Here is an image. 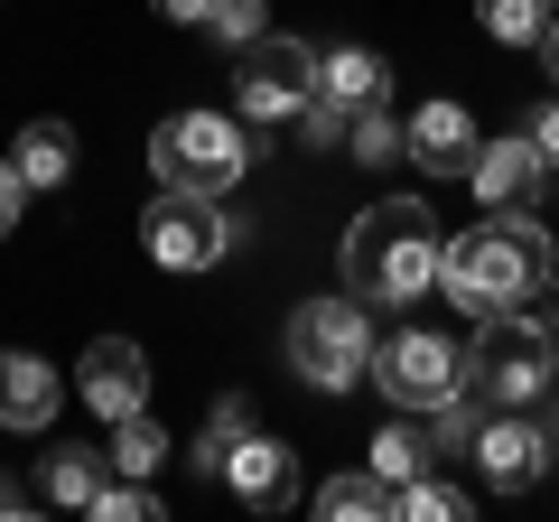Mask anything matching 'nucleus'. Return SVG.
Masks as SVG:
<instances>
[{
  "instance_id": "6",
  "label": "nucleus",
  "mask_w": 559,
  "mask_h": 522,
  "mask_svg": "<svg viewBox=\"0 0 559 522\" xmlns=\"http://www.w3.org/2000/svg\"><path fill=\"white\" fill-rule=\"evenodd\" d=\"M234 103H242V121H299L308 103H318V47L308 38H289V28H261L252 47H234Z\"/></svg>"
},
{
  "instance_id": "22",
  "label": "nucleus",
  "mask_w": 559,
  "mask_h": 522,
  "mask_svg": "<svg viewBox=\"0 0 559 522\" xmlns=\"http://www.w3.org/2000/svg\"><path fill=\"white\" fill-rule=\"evenodd\" d=\"M159 458H168V429L150 420V411H131V420H112V466H121V476H150Z\"/></svg>"
},
{
  "instance_id": "21",
  "label": "nucleus",
  "mask_w": 559,
  "mask_h": 522,
  "mask_svg": "<svg viewBox=\"0 0 559 522\" xmlns=\"http://www.w3.org/2000/svg\"><path fill=\"white\" fill-rule=\"evenodd\" d=\"M476 20H485V38H503V47H540L550 0H476Z\"/></svg>"
},
{
  "instance_id": "4",
  "label": "nucleus",
  "mask_w": 559,
  "mask_h": 522,
  "mask_svg": "<svg viewBox=\"0 0 559 522\" xmlns=\"http://www.w3.org/2000/svg\"><path fill=\"white\" fill-rule=\"evenodd\" d=\"M150 168H159V187L224 197V187L252 168V150H242V121L234 112H168L159 131H150Z\"/></svg>"
},
{
  "instance_id": "26",
  "label": "nucleus",
  "mask_w": 559,
  "mask_h": 522,
  "mask_svg": "<svg viewBox=\"0 0 559 522\" xmlns=\"http://www.w3.org/2000/svg\"><path fill=\"white\" fill-rule=\"evenodd\" d=\"M94 513L103 522H159V495H150L140 476H121V485H103V495H94Z\"/></svg>"
},
{
  "instance_id": "30",
  "label": "nucleus",
  "mask_w": 559,
  "mask_h": 522,
  "mask_svg": "<svg viewBox=\"0 0 559 522\" xmlns=\"http://www.w3.org/2000/svg\"><path fill=\"white\" fill-rule=\"evenodd\" d=\"M540 66H550V84H559V10H550V28H540Z\"/></svg>"
},
{
  "instance_id": "24",
  "label": "nucleus",
  "mask_w": 559,
  "mask_h": 522,
  "mask_svg": "<svg viewBox=\"0 0 559 522\" xmlns=\"http://www.w3.org/2000/svg\"><path fill=\"white\" fill-rule=\"evenodd\" d=\"M401 513H411V522H466V495H457V485L411 476V485H401Z\"/></svg>"
},
{
  "instance_id": "32",
  "label": "nucleus",
  "mask_w": 559,
  "mask_h": 522,
  "mask_svg": "<svg viewBox=\"0 0 559 522\" xmlns=\"http://www.w3.org/2000/svg\"><path fill=\"white\" fill-rule=\"evenodd\" d=\"M550 10H559V0H550Z\"/></svg>"
},
{
  "instance_id": "13",
  "label": "nucleus",
  "mask_w": 559,
  "mask_h": 522,
  "mask_svg": "<svg viewBox=\"0 0 559 522\" xmlns=\"http://www.w3.org/2000/svg\"><path fill=\"white\" fill-rule=\"evenodd\" d=\"M540 150H532V131H513V141H485L476 150V168H466V187L485 197V215H503V205H532L540 197Z\"/></svg>"
},
{
  "instance_id": "5",
  "label": "nucleus",
  "mask_w": 559,
  "mask_h": 522,
  "mask_svg": "<svg viewBox=\"0 0 559 522\" xmlns=\"http://www.w3.org/2000/svg\"><path fill=\"white\" fill-rule=\"evenodd\" d=\"M289 364H299L318 392H355L373 373V308L345 289V299H299L289 318Z\"/></svg>"
},
{
  "instance_id": "17",
  "label": "nucleus",
  "mask_w": 559,
  "mask_h": 522,
  "mask_svg": "<svg viewBox=\"0 0 559 522\" xmlns=\"http://www.w3.org/2000/svg\"><path fill=\"white\" fill-rule=\"evenodd\" d=\"M429 466H439V448H429V420H419V411H401V420L373 439V476L411 485V476H429Z\"/></svg>"
},
{
  "instance_id": "25",
  "label": "nucleus",
  "mask_w": 559,
  "mask_h": 522,
  "mask_svg": "<svg viewBox=\"0 0 559 522\" xmlns=\"http://www.w3.org/2000/svg\"><path fill=\"white\" fill-rule=\"evenodd\" d=\"M205 28H215L224 47H252L261 28H271V10H261V0H215V10H205Z\"/></svg>"
},
{
  "instance_id": "12",
  "label": "nucleus",
  "mask_w": 559,
  "mask_h": 522,
  "mask_svg": "<svg viewBox=\"0 0 559 522\" xmlns=\"http://www.w3.org/2000/svg\"><path fill=\"white\" fill-rule=\"evenodd\" d=\"M215 485H234L252 513H289V495H299V458H289L280 439H261V429H252V439L224 458V476H215Z\"/></svg>"
},
{
  "instance_id": "1",
  "label": "nucleus",
  "mask_w": 559,
  "mask_h": 522,
  "mask_svg": "<svg viewBox=\"0 0 559 522\" xmlns=\"http://www.w3.org/2000/svg\"><path fill=\"white\" fill-rule=\"evenodd\" d=\"M550 271H559V252H550V234L532 224V205H503V215H485L476 234H457L439 252V289L466 308V318H503V308L540 299Z\"/></svg>"
},
{
  "instance_id": "18",
  "label": "nucleus",
  "mask_w": 559,
  "mask_h": 522,
  "mask_svg": "<svg viewBox=\"0 0 559 522\" xmlns=\"http://www.w3.org/2000/svg\"><path fill=\"white\" fill-rule=\"evenodd\" d=\"M10 168H20V187H66V168H75V131H66V121H28Z\"/></svg>"
},
{
  "instance_id": "28",
  "label": "nucleus",
  "mask_w": 559,
  "mask_h": 522,
  "mask_svg": "<svg viewBox=\"0 0 559 522\" xmlns=\"http://www.w3.org/2000/svg\"><path fill=\"white\" fill-rule=\"evenodd\" d=\"M20 197H28V187H20V168L0 159V234H10V224H20Z\"/></svg>"
},
{
  "instance_id": "10",
  "label": "nucleus",
  "mask_w": 559,
  "mask_h": 522,
  "mask_svg": "<svg viewBox=\"0 0 559 522\" xmlns=\"http://www.w3.org/2000/svg\"><path fill=\"white\" fill-rule=\"evenodd\" d=\"M476 150H485V131H476L466 103H419V112L401 121V159H419L429 178H466Z\"/></svg>"
},
{
  "instance_id": "7",
  "label": "nucleus",
  "mask_w": 559,
  "mask_h": 522,
  "mask_svg": "<svg viewBox=\"0 0 559 522\" xmlns=\"http://www.w3.org/2000/svg\"><path fill=\"white\" fill-rule=\"evenodd\" d=\"M373 382L392 392V411H419V420H429L439 402L466 392V355L448 336H429V327H401L392 345H373Z\"/></svg>"
},
{
  "instance_id": "2",
  "label": "nucleus",
  "mask_w": 559,
  "mask_h": 522,
  "mask_svg": "<svg viewBox=\"0 0 559 522\" xmlns=\"http://www.w3.org/2000/svg\"><path fill=\"white\" fill-rule=\"evenodd\" d=\"M439 252H448V234H439L429 205L382 197V205H364L355 234H345V289H355L364 308H401V299H419V289L439 281Z\"/></svg>"
},
{
  "instance_id": "31",
  "label": "nucleus",
  "mask_w": 559,
  "mask_h": 522,
  "mask_svg": "<svg viewBox=\"0 0 559 522\" xmlns=\"http://www.w3.org/2000/svg\"><path fill=\"white\" fill-rule=\"evenodd\" d=\"M0 513H10V485H0Z\"/></svg>"
},
{
  "instance_id": "27",
  "label": "nucleus",
  "mask_w": 559,
  "mask_h": 522,
  "mask_svg": "<svg viewBox=\"0 0 559 522\" xmlns=\"http://www.w3.org/2000/svg\"><path fill=\"white\" fill-rule=\"evenodd\" d=\"M532 150H540V168H559V103L532 112Z\"/></svg>"
},
{
  "instance_id": "15",
  "label": "nucleus",
  "mask_w": 559,
  "mask_h": 522,
  "mask_svg": "<svg viewBox=\"0 0 559 522\" xmlns=\"http://www.w3.org/2000/svg\"><path fill=\"white\" fill-rule=\"evenodd\" d=\"M382 84H392V66H382L373 47H336V57H318V103H336V112L382 103Z\"/></svg>"
},
{
  "instance_id": "8",
  "label": "nucleus",
  "mask_w": 559,
  "mask_h": 522,
  "mask_svg": "<svg viewBox=\"0 0 559 522\" xmlns=\"http://www.w3.org/2000/svg\"><path fill=\"white\" fill-rule=\"evenodd\" d=\"M140 242L159 271H215L234 252V224H224L215 197H187V187H159V205L140 215Z\"/></svg>"
},
{
  "instance_id": "3",
  "label": "nucleus",
  "mask_w": 559,
  "mask_h": 522,
  "mask_svg": "<svg viewBox=\"0 0 559 522\" xmlns=\"http://www.w3.org/2000/svg\"><path fill=\"white\" fill-rule=\"evenodd\" d=\"M559 382V327L532 318V308H503V318H476V345H466V392L485 411H532Z\"/></svg>"
},
{
  "instance_id": "14",
  "label": "nucleus",
  "mask_w": 559,
  "mask_h": 522,
  "mask_svg": "<svg viewBox=\"0 0 559 522\" xmlns=\"http://www.w3.org/2000/svg\"><path fill=\"white\" fill-rule=\"evenodd\" d=\"M57 420V364H38V355H0V429H47Z\"/></svg>"
},
{
  "instance_id": "11",
  "label": "nucleus",
  "mask_w": 559,
  "mask_h": 522,
  "mask_svg": "<svg viewBox=\"0 0 559 522\" xmlns=\"http://www.w3.org/2000/svg\"><path fill=\"white\" fill-rule=\"evenodd\" d=\"M75 392L103 411V420H131L140 402H150V355H140L131 336H94L75 364Z\"/></svg>"
},
{
  "instance_id": "20",
  "label": "nucleus",
  "mask_w": 559,
  "mask_h": 522,
  "mask_svg": "<svg viewBox=\"0 0 559 522\" xmlns=\"http://www.w3.org/2000/svg\"><path fill=\"white\" fill-rule=\"evenodd\" d=\"M242 439H252V402H242V392H224L215 420H205V439H197V476H224V458H234Z\"/></svg>"
},
{
  "instance_id": "29",
  "label": "nucleus",
  "mask_w": 559,
  "mask_h": 522,
  "mask_svg": "<svg viewBox=\"0 0 559 522\" xmlns=\"http://www.w3.org/2000/svg\"><path fill=\"white\" fill-rule=\"evenodd\" d=\"M159 10H168L178 28H205V10H215V0H159Z\"/></svg>"
},
{
  "instance_id": "19",
  "label": "nucleus",
  "mask_w": 559,
  "mask_h": 522,
  "mask_svg": "<svg viewBox=\"0 0 559 522\" xmlns=\"http://www.w3.org/2000/svg\"><path fill=\"white\" fill-rule=\"evenodd\" d=\"M38 485H47V503H84V513H94V495H103V485H112V476H103V458H94V448H47V466H38Z\"/></svg>"
},
{
  "instance_id": "23",
  "label": "nucleus",
  "mask_w": 559,
  "mask_h": 522,
  "mask_svg": "<svg viewBox=\"0 0 559 522\" xmlns=\"http://www.w3.org/2000/svg\"><path fill=\"white\" fill-rule=\"evenodd\" d=\"M345 141H355V159H373V168H382V159H401V121L382 112V103H364V112L345 121Z\"/></svg>"
},
{
  "instance_id": "9",
  "label": "nucleus",
  "mask_w": 559,
  "mask_h": 522,
  "mask_svg": "<svg viewBox=\"0 0 559 522\" xmlns=\"http://www.w3.org/2000/svg\"><path fill=\"white\" fill-rule=\"evenodd\" d=\"M466 448H476L485 485H503V495H522V485H540V476H550V439H540V420H532V411H485Z\"/></svg>"
},
{
  "instance_id": "16",
  "label": "nucleus",
  "mask_w": 559,
  "mask_h": 522,
  "mask_svg": "<svg viewBox=\"0 0 559 522\" xmlns=\"http://www.w3.org/2000/svg\"><path fill=\"white\" fill-rule=\"evenodd\" d=\"M318 513L326 522H364V513H401V485L373 476V466H345V476L318 485Z\"/></svg>"
}]
</instances>
